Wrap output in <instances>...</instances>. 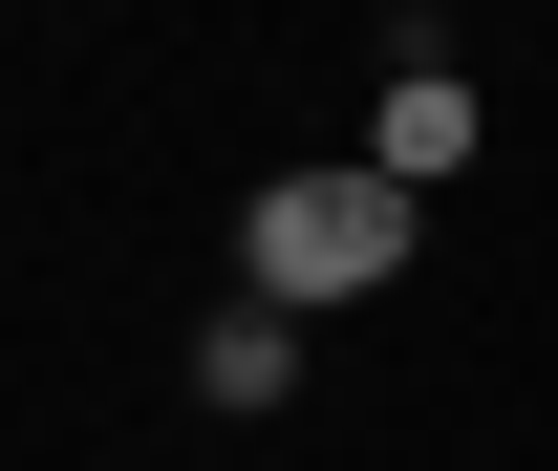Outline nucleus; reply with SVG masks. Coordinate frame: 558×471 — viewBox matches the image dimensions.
I'll return each mask as SVG.
<instances>
[{
	"mask_svg": "<svg viewBox=\"0 0 558 471\" xmlns=\"http://www.w3.org/2000/svg\"><path fill=\"white\" fill-rule=\"evenodd\" d=\"M473 129H494V108H473L451 65H387V108H365V172H409V194H429V172H473Z\"/></svg>",
	"mask_w": 558,
	"mask_h": 471,
	"instance_id": "2",
	"label": "nucleus"
},
{
	"mask_svg": "<svg viewBox=\"0 0 558 471\" xmlns=\"http://www.w3.org/2000/svg\"><path fill=\"white\" fill-rule=\"evenodd\" d=\"M409 278V172H279L258 214H236V300H279V322H323V300H387Z\"/></svg>",
	"mask_w": 558,
	"mask_h": 471,
	"instance_id": "1",
	"label": "nucleus"
},
{
	"mask_svg": "<svg viewBox=\"0 0 558 471\" xmlns=\"http://www.w3.org/2000/svg\"><path fill=\"white\" fill-rule=\"evenodd\" d=\"M194 386H215V407H279V386H301V322H279V300H236V322L194 343Z\"/></svg>",
	"mask_w": 558,
	"mask_h": 471,
	"instance_id": "3",
	"label": "nucleus"
}]
</instances>
